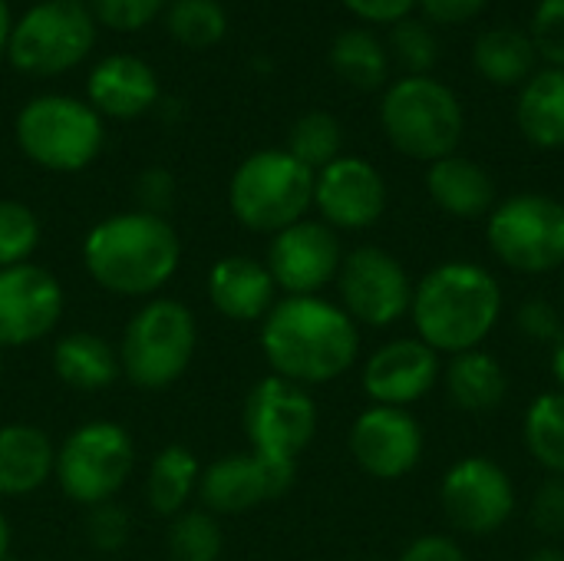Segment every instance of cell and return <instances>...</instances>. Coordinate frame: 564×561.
Returning a JSON list of instances; mask_svg holds the SVG:
<instances>
[{
  "label": "cell",
  "instance_id": "1",
  "mask_svg": "<svg viewBox=\"0 0 564 561\" xmlns=\"http://www.w3.org/2000/svg\"><path fill=\"white\" fill-rule=\"evenodd\" d=\"M261 354L274 377L321 387L357 364L360 327L340 304L321 294L281 298L261 321Z\"/></svg>",
  "mask_w": 564,
  "mask_h": 561
},
{
  "label": "cell",
  "instance_id": "2",
  "mask_svg": "<svg viewBox=\"0 0 564 561\" xmlns=\"http://www.w3.org/2000/svg\"><path fill=\"white\" fill-rule=\"evenodd\" d=\"M502 284L479 261H443L413 284L416 337L436 354L479 350L502 321Z\"/></svg>",
  "mask_w": 564,
  "mask_h": 561
},
{
  "label": "cell",
  "instance_id": "3",
  "mask_svg": "<svg viewBox=\"0 0 564 561\" xmlns=\"http://www.w3.org/2000/svg\"><path fill=\"white\" fill-rule=\"evenodd\" d=\"M182 241L165 215L119 212L89 228L83 265L89 278L116 298H152L178 271Z\"/></svg>",
  "mask_w": 564,
  "mask_h": 561
},
{
  "label": "cell",
  "instance_id": "4",
  "mask_svg": "<svg viewBox=\"0 0 564 561\" xmlns=\"http://www.w3.org/2000/svg\"><path fill=\"white\" fill-rule=\"evenodd\" d=\"M390 145L416 162H436L459 149L466 112L459 96L436 76H403L380 103Z\"/></svg>",
  "mask_w": 564,
  "mask_h": 561
},
{
  "label": "cell",
  "instance_id": "5",
  "mask_svg": "<svg viewBox=\"0 0 564 561\" xmlns=\"http://www.w3.org/2000/svg\"><path fill=\"white\" fill-rule=\"evenodd\" d=\"M228 205L248 231L278 235L314 208V172L288 149H261L235 169Z\"/></svg>",
  "mask_w": 564,
  "mask_h": 561
},
{
  "label": "cell",
  "instance_id": "6",
  "mask_svg": "<svg viewBox=\"0 0 564 561\" xmlns=\"http://www.w3.org/2000/svg\"><path fill=\"white\" fill-rule=\"evenodd\" d=\"M195 347V314L175 298H149L122 331L119 367L139 390H165L192 367Z\"/></svg>",
  "mask_w": 564,
  "mask_h": 561
},
{
  "label": "cell",
  "instance_id": "7",
  "mask_svg": "<svg viewBox=\"0 0 564 561\" xmlns=\"http://www.w3.org/2000/svg\"><path fill=\"white\" fill-rule=\"evenodd\" d=\"M102 116L73 96H36L17 112L20 152L50 172H79L102 149Z\"/></svg>",
  "mask_w": 564,
  "mask_h": 561
},
{
  "label": "cell",
  "instance_id": "8",
  "mask_svg": "<svg viewBox=\"0 0 564 561\" xmlns=\"http://www.w3.org/2000/svg\"><path fill=\"white\" fill-rule=\"evenodd\" d=\"M135 466V443L126 427L112 420H93L76 427L56 446L53 479L76 506L112 503Z\"/></svg>",
  "mask_w": 564,
  "mask_h": 561
},
{
  "label": "cell",
  "instance_id": "9",
  "mask_svg": "<svg viewBox=\"0 0 564 561\" xmlns=\"http://www.w3.org/2000/svg\"><path fill=\"white\" fill-rule=\"evenodd\" d=\"M492 255L516 274H552L564 268V202L519 192L489 212Z\"/></svg>",
  "mask_w": 564,
  "mask_h": 561
},
{
  "label": "cell",
  "instance_id": "10",
  "mask_svg": "<svg viewBox=\"0 0 564 561\" xmlns=\"http://www.w3.org/2000/svg\"><path fill=\"white\" fill-rule=\"evenodd\" d=\"M96 40L93 13L76 0H46L20 17L10 30L7 56L20 73L56 76L73 69Z\"/></svg>",
  "mask_w": 564,
  "mask_h": 561
},
{
  "label": "cell",
  "instance_id": "11",
  "mask_svg": "<svg viewBox=\"0 0 564 561\" xmlns=\"http://www.w3.org/2000/svg\"><path fill=\"white\" fill-rule=\"evenodd\" d=\"M337 291L340 308L357 327H393L410 314L413 304V281L403 261L377 245H360L344 255Z\"/></svg>",
  "mask_w": 564,
  "mask_h": 561
},
{
  "label": "cell",
  "instance_id": "12",
  "mask_svg": "<svg viewBox=\"0 0 564 561\" xmlns=\"http://www.w3.org/2000/svg\"><path fill=\"white\" fill-rule=\"evenodd\" d=\"M245 433L254 453L297 463L317 436V403L307 387L271 374L245 400Z\"/></svg>",
  "mask_w": 564,
  "mask_h": 561
},
{
  "label": "cell",
  "instance_id": "13",
  "mask_svg": "<svg viewBox=\"0 0 564 561\" xmlns=\"http://www.w3.org/2000/svg\"><path fill=\"white\" fill-rule=\"evenodd\" d=\"M440 503L453 529L466 536H492L516 513V486L489 456H463L440 483Z\"/></svg>",
  "mask_w": 564,
  "mask_h": 561
},
{
  "label": "cell",
  "instance_id": "14",
  "mask_svg": "<svg viewBox=\"0 0 564 561\" xmlns=\"http://www.w3.org/2000/svg\"><path fill=\"white\" fill-rule=\"evenodd\" d=\"M297 476V463L264 453H231L202 470L198 499L212 516H241L281 499Z\"/></svg>",
  "mask_w": 564,
  "mask_h": 561
},
{
  "label": "cell",
  "instance_id": "15",
  "mask_svg": "<svg viewBox=\"0 0 564 561\" xmlns=\"http://www.w3.org/2000/svg\"><path fill=\"white\" fill-rule=\"evenodd\" d=\"M264 265L278 291H284V298H314L337 281L344 265V248L330 225L301 218L291 228L271 235Z\"/></svg>",
  "mask_w": 564,
  "mask_h": 561
},
{
  "label": "cell",
  "instance_id": "16",
  "mask_svg": "<svg viewBox=\"0 0 564 561\" xmlns=\"http://www.w3.org/2000/svg\"><path fill=\"white\" fill-rule=\"evenodd\" d=\"M423 427L410 410L370 403L350 427V453L357 466L383 483L410 476L423 460Z\"/></svg>",
  "mask_w": 564,
  "mask_h": 561
},
{
  "label": "cell",
  "instance_id": "17",
  "mask_svg": "<svg viewBox=\"0 0 564 561\" xmlns=\"http://www.w3.org/2000/svg\"><path fill=\"white\" fill-rule=\"evenodd\" d=\"M314 208L334 231L373 228L387 212V182L360 155H340L314 175Z\"/></svg>",
  "mask_w": 564,
  "mask_h": 561
},
{
  "label": "cell",
  "instance_id": "18",
  "mask_svg": "<svg viewBox=\"0 0 564 561\" xmlns=\"http://www.w3.org/2000/svg\"><path fill=\"white\" fill-rule=\"evenodd\" d=\"M63 317V284L53 271L26 261L0 268V350L26 347L53 334Z\"/></svg>",
  "mask_w": 564,
  "mask_h": 561
},
{
  "label": "cell",
  "instance_id": "19",
  "mask_svg": "<svg viewBox=\"0 0 564 561\" xmlns=\"http://www.w3.org/2000/svg\"><path fill=\"white\" fill-rule=\"evenodd\" d=\"M440 377L443 367L433 347H426L420 337H397L367 357L360 384L377 407L410 410L440 384Z\"/></svg>",
  "mask_w": 564,
  "mask_h": 561
},
{
  "label": "cell",
  "instance_id": "20",
  "mask_svg": "<svg viewBox=\"0 0 564 561\" xmlns=\"http://www.w3.org/2000/svg\"><path fill=\"white\" fill-rule=\"evenodd\" d=\"M208 298L228 321H264L278 304V284L264 261L248 255L218 258L208 271Z\"/></svg>",
  "mask_w": 564,
  "mask_h": 561
},
{
  "label": "cell",
  "instance_id": "21",
  "mask_svg": "<svg viewBox=\"0 0 564 561\" xmlns=\"http://www.w3.org/2000/svg\"><path fill=\"white\" fill-rule=\"evenodd\" d=\"M89 106L109 119H135L149 112L159 99V79L152 66L139 56H106L89 73Z\"/></svg>",
  "mask_w": 564,
  "mask_h": 561
},
{
  "label": "cell",
  "instance_id": "22",
  "mask_svg": "<svg viewBox=\"0 0 564 561\" xmlns=\"http://www.w3.org/2000/svg\"><path fill=\"white\" fill-rule=\"evenodd\" d=\"M56 470L53 440L30 423L0 427V496L20 499L43 489Z\"/></svg>",
  "mask_w": 564,
  "mask_h": 561
},
{
  "label": "cell",
  "instance_id": "23",
  "mask_svg": "<svg viewBox=\"0 0 564 561\" xmlns=\"http://www.w3.org/2000/svg\"><path fill=\"white\" fill-rule=\"evenodd\" d=\"M426 192L446 215L466 222L482 218L496 208V182L489 169H482L476 159H466L459 152L430 162Z\"/></svg>",
  "mask_w": 564,
  "mask_h": 561
},
{
  "label": "cell",
  "instance_id": "24",
  "mask_svg": "<svg viewBox=\"0 0 564 561\" xmlns=\"http://www.w3.org/2000/svg\"><path fill=\"white\" fill-rule=\"evenodd\" d=\"M53 370L73 390H106L122 377L119 347H112L106 337L93 331H73L53 344Z\"/></svg>",
  "mask_w": 564,
  "mask_h": 561
},
{
  "label": "cell",
  "instance_id": "25",
  "mask_svg": "<svg viewBox=\"0 0 564 561\" xmlns=\"http://www.w3.org/2000/svg\"><path fill=\"white\" fill-rule=\"evenodd\" d=\"M516 122L539 149H564V69H535L516 99Z\"/></svg>",
  "mask_w": 564,
  "mask_h": 561
},
{
  "label": "cell",
  "instance_id": "26",
  "mask_svg": "<svg viewBox=\"0 0 564 561\" xmlns=\"http://www.w3.org/2000/svg\"><path fill=\"white\" fill-rule=\"evenodd\" d=\"M443 380H446V393H449L453 407L463 410V413H489V410H499L502 400L509 397L506 367L492 354H486L482 347L479 350L456 354L449 360Z\"/></svg>",
  "mask_w": 564,
  "mask_h": 561
},
{
  "label": "cell",
  "instance_id": "27",
  "mask_svg": "<svg viewBox=\"0 0 564 561\" xmlns=\"http://www.w3.org/2000/svg\"><path fill=\"white\" fill-rule=\"evenodd\" d=\"M198 479H202V466L195 460V453L182 443H172L165 450H159L149 463V476H145V503L155 516L175 519L178 513L188 509V499L198 496Z\"/></svg>",
  "mask_w": 564,
  "mask_h": 561
},
{
  "label": "cell",
  "instance_id": "28",
  "mask_svg": "<svg viewBox=\"0 0 564 561\" xmlns=\"http://www.w3.org/2000/svg\"><path fill=\"white\" fill-rule=\"evenodd\" d=\"M535 46L529 33L512 30V26H492L479 33L473 46V63L482 79L496 86H522L535 73Z\"/></svg>",
  "mask_w": 564,
  "mask_h": 561
},
{
  "label": "cell",
  "instance_id": "29",
  "mask_svg": "<svg viewBox=\"0 0 564 561\" xmlns=\"http://www.w3.org/2000/svg\"><path fill=\"white\" fill-rule=\"evenodd\" d=\"M334 73L357 89H380L390 76V56L370 30H344L330 43Z\"/></svg>",
  "mask_w": 564,
  "mask_h": 561
},
{
  "label": "cell",
  "instance_id": "30",
  "mask_svg": "<svg viewBox=\"0 0 564 561\" xmlns=\"http://www.w3.org/2000/svg\"><path fill=\"white\" fill-rule=\"evenodd\" d=\"M525 450L549 473L564 479V393H539L525 410Z\"/></svg>",
  "mask_w": 564,
  "mask_h": 561
},
{
  "label": "cell",
  "instance_id": "31",
  "mask_svg": "<svg viewBox=\"0 0 564 561\" xmlns=\"http://www.w3.org/2000/svg\"><path fill=\"white\" fill-rule=\"evenodd\" d=\"M340 149H344V129H340L337 116H330L324 109H311L291 126L288 152L301 165H307L314 175L324 165H330L334 159H340Z\"/></svg>",
  "mask_w": 564,
  "mask_h": 561
},
{
  "label": "cell",
  "instance_id": "32",
  "mask_svg": "<svg viewBox=\"0 0 564 561\" xmlns=\"http://www.w3.org/2000/svg\"><path fill=\"white\" fill-rule=\"evenodd\" d=\"M221 526L208 509H185L169 526L172 561H218L221 559Z\"/></svg>",
  "mask_w": 564,
  "mask_h": 561
},
{
  "label": "cell",
  "instance_id": "33",
  "mask_svg": "<svg viewBox=\"0 0 564 561\" xmlns=\"http://www.w3.org/2000/svg\"><path fill=\"white\" fill-rule=\"evenodd\" d=\"M228 17L218 0H175L169 10V33L192 50H208L221 43Z\"/></svg>",
  "mask_w": 564,
  "mask_h": 561
},
{
  "label": "cell",
  "instance_id": "34",
  "mask_svg": "<svg viewBox=\"0 0 564 561\" xmlns=\"http://www.w3.org/2000/svg\"><path fill=\"white\" fill-rule=\"evenodd\" d=\"M40 245V222L30 205L0 198V268L26 265Z\"/></svg>",
  "mask_w": 564,
  "mask_h": 561
},
{
  "label": "cell",
  "instance_id": "35",
  "mask_svg": "<svg viewBox=\"0 0 564 561\" xmlns=\"http://www.w3.org/2000/svg\"><path fill=\"white\" fill-rule=\"evenodd\" d=\"M393 53L400 60V66L406 69V76H430V69L440 60V43L433 36V30L420 20H400L393 26Z\"/></svg>",
  "mask_w": 564,
  "mask_h": 561
},
{
  "label": "cell",
  "instance_id": "36",
  "mask_svg": "<svg viewBox=\"0 0 564 561\" xmlns=\"http://www.w3.org/2000/svg\"><path fill=\"white\" fill-rule=\"evenodd\" d=\"M529 40L549 66L564 69V0H539Z\"/></svg>",
  "mask_w": 564,
  "mask_h": 561
},
{
  "label": "cell",
  "instance_id": "37",
  "mask_svg": "<svg viewBox=\"0 0 564 561\" xmlns=\"http://www.w3.org/2000/svg\"><path fill=\"white\" fill-rule=\"evenodd\" d=\"M89 13L112 30H142L162 10V0H86Z\"/></svg>",
  "mask_w": 564,
  "mask_h": 561
},
{
  "label": "cell",
  "instance_id": "38",
  "mask_svg": "<svg viewBox=\"0 0 564 561\" xmlns=\"http://www.w3.org/2000/svg\"><path fill=\"white\" fill-rule=\"evenodd\" d=\"M86 536L99 552H116L129 539V516L116 503L93 506L86 516Z\"/></svg>",
  "mask_w": 564,
  "mask_h": 561
},
{
  "label": "cell",
  "instance_id": "39",
  "mask_svg": "<svg viewBox=\"0 0 564 561\" xmlns=\"http://www.w3.org/2000/svg\"><path fill=\"white\" fill-rule=\"evenodd\" d=\"M519 331L535 344H558L564 337V324L558 308L545 298H532L519 308Z\"/></svg>",
  "mask_w": 564,
  "mask_h": 561
},
{
  "label": "cell",
  "instance_id": "40",
  "mask_svg": "<svg viewBox=\"0 0 564 561\" xmlns=\"http://www.w3.org/2000/svg\"><path fill=\"white\" fill-rule=\"evenodd\" d=\"M532 526L542 536H562L564 532V479L549 476L535 496H532Z\"/></svg>",
  "mask_w": 564,
  "mask_h": 561
},
{
  "label": "cell",
  "instance_id": "41",
  "mask_svg": "<svg viewBox=\"0 0 564 561\" xmlns=\"http://www.w3.org/2000/svg\"><path fill=\"white\" fill-rule=\"evenodd\" d=\"M397 561H469V559H466L463 546H459V542H453L449 536H420V539H413V542L403 549V555H400Z\"/></svg>",
  "mask_w": 564,
  "mask_h": 561
},
{
  "label": "cell",
  "instance_id": "42",
  "mask_svg": "<svg viewBox=\"0 0 564 561\" xmlns=\"http://www.w3.org/2000/svg\"><path fill=\"white\" fill-rule=\"evenodd\" d=\"M350 13H357L367 23H400L413 13L416 0H344Z\"/></svg>",
  "mask_w": 564,
  "mask_h": 561
},
{
  "label": "cell",
  "instance_id": "43",
  "mask_svg": "<svg viewBox=\"0 0 564 561\" xmlns=\"http://www.w3.org/2000/svg\"><path fill=\"white\" fill-rule=\"evenodd\" d=\"M139 198H142V212L162 215L172 202V175L165 169H149L139 179Z\"/></svg>",
  "mask_w": 564,
  "mask_h": 561
},
{
  "label": "cell",
  "instance_id": "44",
  "mask_svg": "<svg viewBox=\"0 0 564 561\" xmlns=\"http://www.w3.org/2000/svg\"><path fill=\"white\" fill-rule=\"evenodd\" d=\"M420 7H423V13L433 20V23H466V20H473L482 7H486V0H416Z\"/></svg>",
  "mask_w": 564,
  "mask_h": 561
},
{
  "label": "cell",
  "instance_id": "45",
  "mask_svg": "<svg viewBox=\"0 0 564 561\" xmlns=\"http://www.w3.org/2000/svg\"><path fill=\"white\" fill-rule=\"evenodd\" d=\"M552 374L558 380V390L564 393V337L555 344V350H552Z\"/></svg>",
  "mask_w": 564,
  "mask_h": 561
},
{
  "label": "cell",
  "instance_id": "46",
  "mask_svg": "<svg viewBox=\"0 0 564 561\" xmlns=\"http://www.w3.org/2000/svg\"><path fill=\"white\" fill-rule=\"evenodd\" d=\"M10 10H7V0H0V53H7V43H10Z\"/></svg>",
  "mask_w": 564,
  "mask_h": 561
},
{
  "label": "cell",
  "instance_id": "47",
  "mask_svg": "<svg viewBox=\"0 0 564 561\" xmlns=\"http://www.w3.org/2000/svg\"><path fill=\"white\" fill-rule=\"evenodd\" d=\"M529 561H564L562 549H555V546H542V549H535Z\"/></svg>",
  "mask_w": 564,
  "mask_h": 561
},
{
  "label": "cell",
  "instance_id": "48",
  "mask_svg": "<svg viewBox=\"0 0 564 561\" xmlns=\"http://www.w3.org/2000/svg\"><path fill=\"white\" fill-rule=\"evenodd\" d=\"M7 552H10V522H7V516L0 513V561L7 559Z\"/></svg>",
  "mask_w": 564,
  "mask_h": 561
},
{
  "label": "cell",
  "instance_id": "49",
  "mask_svg": "<svg viewBox=\"0 0 564 561\" xmlns=\"http://www.w3.org/2000/svg\"><path fill=\"white\" fill-rule=\"evenodd\" d=\"M0 380H3V357H0Z\"/></svg>",
  "mask_w": 564,
  "mask_h": 561
}]
</instances>
